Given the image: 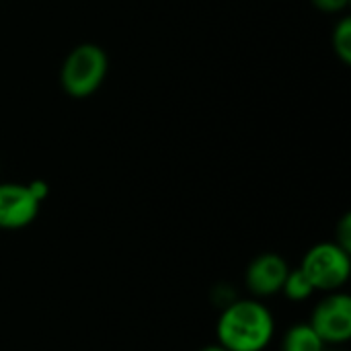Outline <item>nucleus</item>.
<instances>
[{"instance_id":"1","label":"nucleus","mask_w":351,"mask_h":351,"mask_svg":"<svg viewBox=\"0 0 351 351\" xmlns=\"http://www.w3.org/2000/svg\"><path fill=\"white\" fill-rule=\"evenodd\" d=\"M276 333L271 311L257 300L230 302L216 325L218 346L226 351H263Z\"/></svg>"},{"instance_id":"10","label":"nucleus","mask_w":351,"mask_h":351,"mask_svg":"<svg viewBox=\"0 0 351 351\" xmlns=\"http://www.w3.org/2000/svg\"><path fill=\"white\" fill-rule=\"evenodd\" d=\"M337 239H335V243L341 247V249H346L348 253L351 251V216L350 214H346L343 218H341V222H339V226H337Z\"/></svg>"},{"instance_id":"6","label":"nucleus","mask_w":351,"mask_h":351,"mask_svg":"<svg viewBox=\"0 0 351 351\" xmlns=\"http://www.w3.org/2000/svg\"><path fill=\"white\" fill-rule=\"evenodd\" d=\"M288 271H290V265L282 255L261 253L249 263L245 271V286L253 296H259V298L274 296L282 292Z\"/></svg>"},{"instance_id":"12","label":"nucleus","mask_w":351,"mask_h":351,"mask_svg":"<svg viewBox=\"0 0 351 351\" xmlns=\"http://www.w3.org/2000/svg\"><path fill=\"white\" fill-rule=\"evenodd\" d=\"M27 187H29V191L33 193V197L41 204L47 195H49V185L43 181V179H35V181H31V183H27Z\"/></svg>"},{"instance_id":"3","label":"nucleus","mask_w":351,"mask_h":351,"mask_svg":"<svg viewBox=\"0 0 351 351\" xmlns=\"http://www.w3.org/2000/svg\"><path fill=\"white\" fill-rule=\"evenodd\" d=\"M300 269L319 292H339L350 280V253L337 243H319L306 251Z\"/></svg>"},{"instance_id":"13","label":"nucleus","mask_w":351,"mask_h":351,"mask_svg":"<svg viewBox=\"0 0 351 351\" xmlns=\"http://www.w3.org/2000/svg\"><path fill=\"white\" fill-rule=\"evenodd\" d=\"M199 351H226V350H224L222 346H218V343H216V346H206V348H202Z\"/></svg>"},{"instance_id":"14","label":"nucleus","mask_w":351,"mask_h":351,"mask_svg":"<svg viewBox=\"0 0 351 351\" xmlns=\"http://www.w3.org/2000/svg\"><path fill=\"white\" fill-rule=\"evenodd\" d=\"M323 351H341V350H327V348H325V350Z\"/></svg>"},{"instance_id":"7","label":"nucleus","mask_w":351,"mask_h":351,"mask_svg":"<svg viewBox=\"0 0 351 351\" xmlns=\"http://www.w3.org/2000/svg\"><path fill=\"white\" fill-rule=\"evenodd\" d=\"M325 348V341L308 323L290 327L282 339V351H323Z\"/></svg>"},{"instance_id":"9","label":"nucleus","mask_w":351,"mask_h":351,"mask_svg":"<svg viewBox=\"0 0 351 351\" xmlns=\"http://www.w3.org/2000/svg\"><path fill=\"white\" fill-rule=\"evenodd\" d=\"M331 43H333V51H335V56H337L346 66L351 64V19L350 16H343V19L335 25Z\"/></svg>"},{"instance_id":"5","label":"nucleus","mask_w":351,"mask_h":351,"mask_svg":"<svg viewBox=\"0 0 351 351\" xmlns=\"http://www.w3.org/2000/svg\"><path fill=\"white\" fill-rule=\"evenodd\" d=\"M41 204L23 183H0V230H21L29 226Z\"/></svg>"},{"instance_id":"11","label":"nucleus","mask_w":351,"mask_h":351,"mask_svg":"<svg viewBox=\"0 0 351 351\" xmlns=\"http://www.w3.org/2000/svg\"><path fill=\"white\" fill-rule=\"evenodd\" d=\"M315 8L323 10V12H341L348 8L350 0H311Z\"/></svg>"},{"instance_id":"4","label":"nucleus","mask_w":351,"mask_h":351,"mask_svg":"<svg viewBox=\"0 0 351 351\" xmlns=\"http://www.w3.org/2000/svg\"><path fill=\"white\" fill-rule=\"evenodd\" d=\"M325 346H343L351 339V298L343 292H329L323 298L308 323Z\"/></svg>"},{"instance_id":"8","label":"nucleus","mask_w":351,"mask_h":351,"mask_svg":"<svg viewBox=\"0 0 351 351\" xmlns=\"http://www.w3.org/2000/svg\"><path fill=\"white\" fill-rule=\"evenodd\" d=\"M282 292H284V296H286L288 300H292V302H304V300H308L317 290L313 288V284H311V280L306 278V274H304L300 267H296V269H290V271H288L286 282H284V286H282Z\"/></svg>"},{"instance_id":"2","label":"nucleus","mask_w":351,"mask_h":351,"mask_svg":"<svg viewBox=\"0 0 351 351\" xmlns=\"http://www.w3.org/2000/svg\"><path fill=\"white\" fill-rule=\"evenodd\" d=\"M107 70V51L97 43H80L66 56L60 70V82L68 97L86 99L101 88Z\"/></svg>"}]
</instances>
